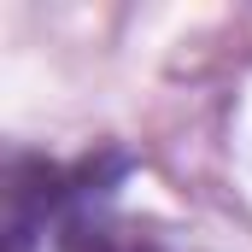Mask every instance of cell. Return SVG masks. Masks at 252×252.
Returning a JSON list of instances; mask_svg holds the SVG:
<instances>
[{"mask_svg": "<svg viewBox=\"0 0 252 252\" xmlns=\"http://www.w3.org/2000/svg\"><path fill=\"white\" fill-rule=\"evenodd\" d=\"M59 252H158L147 235H135V229H124V223H106V217H94L88 205L64 223L59 235Z\"/></svg>", "mask_w": 252, "mask_h": 252, "instance_id": "6da1fadb", "label": "cell"}]
</instances>
